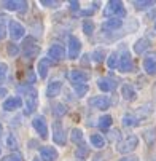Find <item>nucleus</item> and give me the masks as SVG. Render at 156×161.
Masks as SVG:
<instances>
[{
  "instance_id": "obj_1",
  "label": "nucleus",
  "mask_w": 156,
  "mask_h": 161,
  "mask_svg": "<svg viewBox=\"0 0 156 161\" xmlns=\"http://www.w3.org/2000/svg\"><path fill=\"white\" fill-rule=\"evenodd\" d=\"M104 16L111 19V18H124L126 16V10L123 7V2H120V0H110V2L105 5L104 8Z\"/></svg>"
},
{
  "instance_id": "obj_2",
  "label": "nucleus",
  "mask_w": 156,
  "mask_h": 161,
  "mask_svg": "<svg viewBox=\"0 0 156 161\" xmlns=\"http://www.w3.org/2000/svg\"><path fill=\"white\" fill-rule=\"evenodd\" d=\"M137 145H139V137L134 136V134H131V136H127L126 139H123V141L118 144L116 150H118L120 153H131V152H134V150L137 148Z\"/></svg>"
},
{
  "instance_id": "obj_3",
  "label": "nucleus",
  "mask_w": 156,
  "mask_h": 161,
  "mask_svg": "<svg viewBox=\"0 0 156 161\" xmlns=\"http://www.w3.org/2000/svg\"><path fill=\"white\" fill-rule=\"evenodd\" d=\"M22 50H24V56L29 58V59L38 56V53H40V47L35 43V40L32 37H27L24 40V47H22Z\"/></svg>"
},
{
  "instance_id": "obj_4",
  "label": "nucleus",
  "mask_w": 156,
  "mask_h": 161,
  "mask_svg": "<svg viewBox=\"0 0 156 161\" xmlns=\"http://www.w3.org/2000/svg\"><path fill=\"white\" fill-rule=\"evenodd\" d=\"M32 126L34 129L38 132V136L41 137V139H48V125H46V120H45V117H35L32 120Z\"/></svg>"
},
{
  "instance_id": "obj_5",
  "label": "nucleus",
  "mask_w": 156,
  "mask_h": 161,
  "mask_svg": "<svg viewBox=\"0 0 156 161\" xmlns=\"http://www.w3.org/2000/svg\"><path fill=\"white\" fill-rule=\"evenodd\" d=\"M8 34H10V37L13 40H19V38L24 37L26 29H24V26H22L21 22H18V21L13 19V21L8 22Z\"/></svg>"
},
{
  "instance_id": "obj_6",
  "label": "nucleus",
  "mask_w": 156,
  "mask_h": 161,
  "mask_svg": "<svg viewBox=\"0 0 156 161\" xmlns=\"http://www.w3.org/2000/svg\"><path fill=\"white\" fill-rule=\"evenodd\" d=\"M132 67H134V64H132V56H131L127 51H124V53L120 56L118 70H120L121 74H127V72L132 70Z\"/></svg>"
},
{
  "instance_id": "obj_7",
  "label": "nucleus",
  "mask_w": 156,
  "mask_h": 161,
  "mask_svg": "<svg viewBox=\"0 0 156 161\" xmlns=\"http://www.w3.org/2000/svg\"><path fill=\"white\" fill-rule=\"evenodd\" d=\"M53 142L57 145H65V132L62 129L61 121L53 123Z\"/></svg>"
},
{
  "instance_id": "obj_8",
  "label": "nucleus",
  "mask_w": 156,
  "mask_h": 161,
  "mask_svg": "<svg viewBox=\"0 0 156 161\" xmlns=\"http://www.w3.org/2000/svg\"><path fill=\"white\" fill-rule=\"evenodd\" d=\"M80 53H81V42L77 37L70 35L69 37V58L77 59L80 56Z\"/></svg>"
},
{
  "instance_id": "obj_9",
  "label": "nucleus",
  "mask_w": 156,
  "mask_h": 161,
  "mask_svg": "<svg viewBox=\"0 0 156 161\" xmlns=\"http://www.w3.org/2000/svg\"><path fill=\"white\" fill-rule=\"evenodd\" d=\"M3 8L8 11H24L27 8V2H24V0H7V2H3Z\"/></svg>"
},
{
  "instance_id": "obj_10",
  "label": "nucleus",
  "mask_w": 156,
  "mask_h": 161,
  "mask_svg": "<svg viewBox=\"0 0 156 161\" xmlns=\"http://www.w3.org/2000/svg\"><path fill=\"white\" fill-rule=\"evenodd\" d=\"M97 86H99V89H100V91H104V93H110V91H113V89L118 86V81H116V80H113V78L104 77V78H99Z\"/></svg>"
},
{
  "instance_id": "obj_11",
  "label": "nucleus",
  "mask_w": 156,
  "mask_h": 161,
  "mask_svg": "<svg viewBox=\"0 0 156 161\" xmlns=\"http://www.w3.org/2000/svg\"><path fill=\"white\" fill-rule=\"evenodd\" d=\"M91 107L94 108H99V110H107L110 107V99L105 97V96H96V97H91L88 102Z\"/></svg>"
},
{
  "instance_id": "obj_12",
  "label": "nucleus",
  "mask_w": 156,
  "mask_h": 161,
  "mask_svg": "<svg viewBox=\"0 0 156 161\" xmlns=\"http://www.w3.org/2000/svg\"><path fill=\"white\" fill-rule=\"evenodd\" d=\"M143 69L148 75H156V53L145 56L143 59Z\"/></svg>"
},
{
  "instance_id": "obj_13",
  "label": "nucleus",
  "mask_w": 156,
  "mask_h": 161,
  "mask_svg": "<svg viewBox=\"0 0 156 161\" xmlns=\"http://www.w3.org/2000/svg\"><path fill=\"white\" fill-rule=\"evenodd\" d=\"M38 107V99H37V91L32 94H27L26 96V108H24V113L26 115H30L37 110Z\"/></svg>"
},
{
  "instance_id": "obj_14",
  "label": "nucleus",
  "mask_w": 156,
  "mask_h": 161,
  "mask_svg": "<svg viewBox=\"0 0 156 161\" xmlns=\"http://www.w3.org/2000/svg\"><path fill=\"white\" fill-rule=\"evenodd\" d=\"M65 58V50L61 47V45H53L48 50V59L51 61H61Z\"/></svg>"
},
{
  "instance_id": "obj_15",
  "label": "nucleus",
  "mask_w": 156,
  "mask_h": 161,
  "mask_svg": "<svg viewBox=\"0 0 156 161\" xmlns=\"http://www.w3.org/2000/svg\"><path fill=\"white\" fill-rule=\"evenodd\" d=\"M40 158H41V161H56L57 152L53 147H41L40 148Z\"/></svg>"
},
{
  "instance_id": "obj_16",
  "label": "nucleus",
  "mask_w": 156,
  "mask_h": 161,
  "mask_svg": "<svg viewBox=\"0 0 156 161\" xmlns=\"http://www.w3.org/2000/svg\"><path fill=\"white\" fill-rule=\"evenodd\" d=\"M22 105V101H21V97H8L5 102H3V110L5 112H13V110H18L19 107Z\"/></svg>"
},
{
  "instance_id": "obj_17",
  "label": "nucleus",
  "mask_w": 156,
  "mask_h": 161,
  "mask_svg": "<svg viewBox=\"0 0 156 161\" xmlns=\"http://www.w3.org/2000/svg\"><path fill=\"white\" fill-rule=\"evenodd\" d=\"M50 67H51V59H48V58L40 59V62H38V65H37V72H38L40 78H46Z\"/></svg>"
},
{
  "instance_id": "obj_18",
  "label": "nucleus",
  "mask_w": 156,
  "mask_h": 161,
  "mask_svg": "<svg viewBox=\"0 0 156 161\" xmlns=\"http://www.w3.org/2000/svg\"><path fill=\"white\" fill-rule=\"evenodd\" d=\"M70 78L73 83H81V85H86V81L89 80V75L83 70H78V69H75V70L70 72Z\"/></svg>"
},
{
  "instance_id": "obj_19",
  "label": "nucleus",
  "mask_w": 156,
  "mask_h": 161,
  "mask_svg": "<svg viewBox=\"0 0 156 161\" xmlns=\"http://www.w3.org/2000/svg\"><path fill=\"white\" fill-rule=\"evenodd\" d=\"M61 89H62V83L61 81H51L46 88V96L48 97H56L61 94Z\"/></svg>"
},
{
  "instance_id": "obj_20",
  "label": "nucleus",
  "mask_w": 156,
  "mask_h": 161,
  "mask_svg": "<svg viewBox=\"0 0 156 161\" xmlns=\"http://www.w3.org/2000/svg\"><path fill=\"white\" fill-rule=\"evenodd\" d=\"M123 26V21L118 19V18H111V19H107L104 24H102V29L105 31H116Z\"/></svg>"
},
{
  "instance_id": "obj_21",
  "label": "nucleus",
  "mask_w": 156,
  "mask_h": 161,
  "mask_svg": "<svg viewBox=\"0 0 156 161\" xmlns=\"http://www.w3.org/2000/svg\"><path fill=\"white\" fill-rule=\"evenodd\" d=\"M150 47V40L148 38H139L136 43H134V51L136 54H143Z\"/></svg>"
},
{
  "instance_id": "obj_22",
  "label": "nucleus",
  "mask_w": 156,
  "mask_h": 161,
  "mask_svg": "<svg viewBox=\"0 0 156 161\" xmlns=\"http://www.w3.org/2000/svg\"><path fill=\"white\" fill-rule=\"evenodd\" d=\"M121 94H123V99H126V101H134V99L137 97L136 89H134L131 85H123V88H121Z\"/></svg>"
},
{
  "instance_id": "obj_23",
  "label": "nucleus",
  "mask_w": 156,
  "mask_h": 161,
  "mask_svg": "<svg viewBox=\"0 0 156 161\" xmlns=\"http://www.w3.org/2000/svg\"><path fill=\"white\" fill-rule=\"evenodd\" d=\"M153 5H156L154 0H136V2H134V8L136 10H148Z\"/></svg>"
},
{
  "instance_id": "obj_24",
  "label": "nucleus",
  "mask_w": 156,
  "mask_h": 161,
  "mask_svg": "<svg viewBox=\"0 0 156 161\" xmlns=\"http://www.w3.org/2000/svg\"><path fill=\"white\" fill-rule=\"evenodd\" d=\"M89 142H91V145L96 147V148H104L105 147V141H104V137L100 134H93Z\"/></svg>"
},
{
  "instance_id": "obj_25",
  "label": "nucleus",
  "mask_w": 156,
  "mask_h": 161,
  "mask_svg": "<svg viewBox=\"0 0 156 161\" xmlns=\"http://www.w3.org/2000/svg\"><path fill=\"white\" fill-rule=\"evenodd\" d=\"M111 123H113V118H111L110 115H104V117L99 118V128H100L102 131H107V129L111 126Z\"/></svg>"
},
{
  "instance_id": "obj_26",
  "label": "nucleus",
  "mask_w": 156,
  "mask_h": 161,
  "mask_svg": "<svg viewBox=\"0 0 156 161\" xmlns=\"http://www.w3.org/2000/svg\"><path fill=\"white\" fill-rule=\"evenodd\" d=\"M123 125L124 126H137L139 125V120H137V117H134V115H131V113H126L124 117H123Z\"/></svg>"
},
{
  "instance_id": "obj_27",
  "label": "nucleus",
  "mask_w": 156,
  "mask_h": 161,
  "mask_svg": "<svg viewBox=\"0 0 156 161\" xmlns=\"http://www.w3.org/2000/svg\"><path fill=\"white\" fill-rule=\"evenodd\" d=\"M51 112H53V115H54L56 118H61V117H64V115H65L67 107H65L64 104H56V105H53Z\"/></svg>"
},
{
  "instance_id": "obj_28",
  "label": "nucleus",
  "mask_w": 156,
  "mask_h": 161,
  "mask_svg": "<svg viewBox=\"0 0 156 161\" xmlns=\"http://www.w3.org/2000/svg\"><path fill=\"white\" fill-rule=\"evenodd\" d=\"M118 64H120V58H118V54H116V53H111V54L108 56V59H107V65H108V69H116Z\"/></svg>"
},
{
  "instance_id": "obj_29",
  "label": "nucleus",
  "mask_w": 156,
  "mask_h": 161,
  "mask_svg": "<svg viewBox=\"0 0 156 161\" xmlns=\"http://www.w3.org/2000/svg\"><path fill=\"white\" fill-rule=\"evenodd\" d=\"M73 89H75V93L78 97H83L86 93H88V85H81V83H73Z\"/></svg>"
},
{
  "instance_id": "obj_30",
  "label": "nucleus",
  "mask_w": 156,
  "mask_h": 161,
  "mask_svg": "<svg viewBox=\"0 0 156 161\" xmlns=\"http://www.w3.org/2000/svg\"><path fill=\"white\" fill-rule=\"evenodd\" d=\"M81 139H83V131L75 128V129L72 131V134H70V141H72L73 144H78V142H81Z\"/></svg>"
},
{
  "instance_id": "obj_31",
  "label": "nucleus",
  "mask_w": 156,
  "mask_h": 161,
  "mask_svg": "<svg viewBox=\"0 0 156 161\" xmlns=\"http://www.w3.org/2000/svg\"><path fill=\"white\" fill-rule=\"evenodd\" d=\"M83 31H84L86 35H91V34L94 32V22H93L91 19H86V21L83 22Z\"/></svg>"
},
{
  "instance_id": "obj_32",
  "label": "nucleus",
  "mask_w": 156,
  "mask_h": 161,
  "mask_svg": "<svg viewBox=\"0 0 156 161\" xmlns=\"http://www.w3.org/2000/svg\"><path fill=\"white\" fill-rule=\"evenodd\" d=\"M2 161H24V158H22V155H21V153L14 152V153H10V155L3 156V158H2Z\"/></svg>"
},
{
  "instance_id": "obj_33",
  "label": "nucleus",
  "mask_w": 156,
  "mask_h": 161,
  "mask_svg": "<svg viewBox=\"0 0 156 161\" xmlns=\"http://www.w3.org/2000/svg\"><path fill=\"white\" fill-rule=\"evenodd\" d=\"M7 51H8V56L14 58V56H18V53H19V47H18V45H16L14 42H11V43H8Z\"/></svg>"
},
{
  "instance_id": "obj_34",
  "label": "nucleus",
  "mask_w": 156,
  "mask_h": 161,
  "mask_svg": "<svg viewBox=\"0 0 156 161\" xmlns=\"http://www.w3.org/2000/svg\"><path fill=\"white\" fill-rule=\"evenodd\" d=\"M7 74H8V65L5 62H0V85L7 80Z\"/></svg>"
},
{
  "instance_id": "obj_35",
  "label": "nucleus",
  "mask_w": 156,
  "mask_h": 161,
  "mask_svg": "<svg viewBox=\"0 0 156 161\" xmlns=\"http://www.w3.org/2000/svg\"><path fill=\"white\" fill-rule=\"evenodd\" d=\"M104 54H105L104 48H97V50H94V53H93V59H94L96 62H100V61H104Z\"/></svg>"
},
{
  "instance_id": "obj_36",
  "label": "nucleus",
  "mask_w": 156,
  "mask_h": 161,
  "mask_svg": "<svg viewBox=\"0 0 156 161\" xmlns=\"http://www.w3.org/2000/svg\"><path fill=\"white\" fill-rule=\"evenodd\" d=\"M40 5L48 7V8H57L59 7V2H57V0H41Z\"/></svg>"
},
{
  "instance_id": "obj_37",
  "label": "nucleus",
  "mask_w": 156,
  "mask_h": 161,
  "mask_svg": "<svg viewBox=\"0 0 156 161\" xmlns=\"http://www.w3.org/2000/svg\"><path fill=\"white\" fill-rule=\"evenodd\" d=\"M78 147H80V150H77V158L84 159V156L88 155V147H84L83 144H81V145H78Z\"/></svg>"
},
{
  "instance_id": "obj_38",
  "label": "nucleus",
  "mask_w": 156,
  "mask_h": 161,
  "mask_svg": "<svg viewBox=\"0 0 156 161\" xmlns=\"http://www.w3.org/2000/svg\"><path fill=\"white\" fill-rule=\"evenodd\" d=\"M97 7H99V3H94V7H93V8H88V10H83V11H81L80 14H81V16H89V14H93V13H94V11L97 10Z\"/></svg>"
},
{
  "instance_id": "obj_39",
  "label": "nucleus",
  "mask_w": 156,
  "mask_h": 161,
  "mask_svg": "<svg viewBox=\"0 0 156 161\" xmlns=\"http://www.w3.org/2000/svg\"><path fill=\"white\" fill-rule=\"evenodd\" d=\"M8 147H10V148H16V147H18V142H16V139H14L13 136L8 137Z\"/></svg>"
},
{
  "instance_id": "obj_40",
  "label": "nucleus",
  "mask_w": 156,
  "mask_h": 161,
  "mask_svg": "<svg viewBox=\"0 0 156 161\" xmlns=\"http://www.w3.org/2000/svg\"><path fill=\"white\" fill-rule=\"evenodd\" d=\"M7 35V29H5V24H3V21L0 22V40H3Z\"/></svg>"
},
{
  "instance_id": "obj_41",
  "label": "nucleus",
  "mask_w": 156,
  "mask_h": 161,
  "mask_svg": "<svg viewBox=\"0 0 156 161\" xmlns=\"http://www.w3.org/2000/svg\"><path fill=\"white\" fill-rule=\"evenodd\" d=\"M70 10H72V11L80 10V2H77V0H72V2H70Z\"/></svg>"
},
{
  "instance_id": "obj_42",
  "label": "nucleus",
  "mask_w": 156,
  "mask_h": 161,
  "mask_svg": "<svg viewBox=\"0 0 156 161\" xmlns=\"http://www.w3.org/2000/svg\"><path fill=\"white\" fill-rule=\"evenodd\" d=\"M120 161H139V158H137V156H134V155H131V156H124V158H121Z\"/></svg>"
},
{
  "instance_id": "obj_43",
  "label": "nucleus",
  "mask_w": 156,
  "mask_h": 161,
  "mask_svg": "<svg viewBox=\"0 0 156 161\" xmlns=\"http://www.w3.org/2000/svg\"><path fill=\"white\" fill-rule=\"evenodd\" d=\"M7 93H8V91H7L5 88H0V97H5V96H7Z\"/></svg>"
},
{
  "instance_id": "obj_44",
  "label": "nucleus",
  "mask_w": 156,
  "mask_h": 161,
  "mask_svg": "<svg viewBox=\"0 0 156 161\" xmlns=\"http://www.w3.org/2000/svg\"><path fill=\"white\" fill-rule=\"evenodd\" d=\"M94 161H102V156H96V158H94Z\"/></svg>"
},
{
  "instance_id": "obj_45",
  "label": "nucleus",
  "mask_w": 156,
  "mask_h": 161,
  "mask_svg": "<svg viewBox=\"0 0 156 161\" xmlns=\"http://www.w3.org/2000/svg\"><path fill=\"white\" fill-rule=\"evenodd\" d=\"M2 131H3V128H2V125H0V136H2Z\"/></svg>"
},
{
  "instance_id": "obj_46",
  "label": "nucleus",
  "mask_w": 156,
  "mask_h": 161,
  "mask_svg": "<svg viewBox=\"0 0 156 161\" xmlns=\"http://www.w3.org/2000/svg\"><path fill=\"white\" fill-rule=\"evenodd\" d=\"M154 29H156V22H154Z\"/></svg>"
},
{
  "instance_id": "obj_47",
  "label": "nucleus",
  "mask_w": 156,
  "mask_h": 161,
  "mask_svg": "<svg viewBox=\"0 0 156 161\" xmlns=\"http://www.w3.org/2000/svg\"><path fill=\"white\" fill-rule=\"evenodd\" d=\"M34 161H40V159H34Z\"/></svg>"
}]
</instances>
